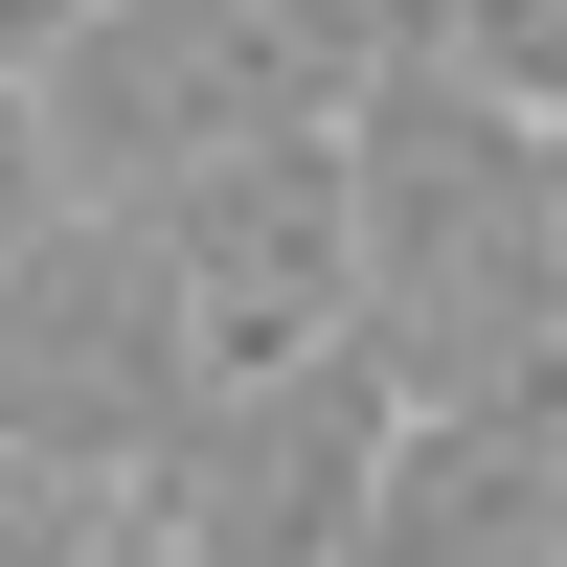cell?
Listing matches in <instances>:
<instances>
[{"mask_svg": "<svg viewBox=\"0 0 567 567\" xmlns=\"http://www.w3.org/2000/svg\"><path fill=\"white\" fill-rule=\"evenodd\" d=\"M341 250H363V363L409 409L567 363V250H545V114L454 69H363L341 91Z\"/></svg>", "mask_w": 567, "mask_h": 567, "instance_id": "cell-1", "label": "cell"}, {"mask_svg": "<svg viewBox=\"0 0 567 567\" xmlns=\"http://www.w3.org/2000/svg\"><path fill=\"white\" fill-rule=\"evenodd\" d=\"M363 69H386V0H69L23 114L69 159V205H159L250 136H341Z\"/></svg>", "mask_w": 567, "mask_h": 567, "instance_id": "cell-2", "label": "cell"}, {"mask_svg": "<svg viewBox=\"0 0 567 567\" xmlns=\"http://www.w3.org/2000/svg\"><path fill=\"white\" fill-rule=\"evenodd\" d=\"M182 296L136 250V205H45L0 250V477L45 499H136V454L182 432Z\"/></svg>", "mask_w": 567, "mask_h": 567, "instance_id": "cell-3", "label": "cell"}, {"mask_svg": "<svg viewBox=\"0 0 567 567\" xmlns=\"http://www.w3.org/2000/svg\"><path fill=\"white\" fill-rule=\"evenodd\" d=\"M386 363L363 341H318V363H227V386H182V432L136 454V499H114V545H159V567H341L363 545V477H386Z\"/></svg>", "mask_w": 567, "mask_h": 567, "instance_id": "cell-4", "label": "cell"}, {"mask_svg": "<svg viewBox=\"0 0 567 567\" xmlns=\"http://www.w3.org/2000/svg\"><path fill=\"white\" fill-rule=\"evenodd\" d=\"M136 250H159V296H182V363H318V341H363V250H341V136H250V159H205V182H159L136 205Z\"/></svg>", "mask_w": 567, "mask_h": 567, "instance_id": "cell-5", "label": "cell"}, {"mask_svg": "<svg viewBox=\"0 0 567 567\" xmlns=\"http://www.w3.org/2000/svg\"><path fill=\"white\" fill-rule=\"evenodd\" d=\"M341 567H567V363L386 409V477H363Z\"/></svg>", "mask_w": 567, "mask_h": 567, "instance_id": "cell-6", "label": "cell"}, {"mask_svg": "<svg viewBox=\"0 0 567 567\" xmlns=\"http://www.w3.org/2000/svg\"><path fill=\"white\" fill-rule=\"evenodd\" d=\"M386 69H454L499 114H567V0H386Z\"/></svg>", "mask_w": 567, "mask_h": 567, "instance_id": "cell-7", "label": "cell"}, {"mask_svg": "<svg viewBox=\"0 0 567 567\" xmlns=\"http://www.w3.org/2000/svg\"><path fill=\"white\" fill-rule=\"evenodd\" d=\"M45 205H69V159H45V114H23V69H0V250H23Z\"/></svg>", "mask_w": 567, "mask_h": 567, "instance_id": "cell-8", "label": "cell"}, {"mask_svg": "<svg viewBox=\"0 0 567 567\" xmlns=\"http://www.w3.org/2000/svg\"><path fill=\"white\" fill-rule=\"evenodd\" d=\"M45 45H69V0H0V69H45Z\"/></svg>", "mask_w": 567, "mask_h": 567, "instance_id": "cell-9", "label": "cell"}, {"mask_svg": "<svg viewBox=\"0 0 567 567\" xmlns=\"http://www.w3.org/2000/svg\"><path fill=\"white\" fill-rule=\"evenodd\" d=\"M545 250H567V114H545Z\"/></svg>", "mask_w": 567, "mask_h": 567, "instance_id": "cell-10", "label": "cell"}]
</instances>
